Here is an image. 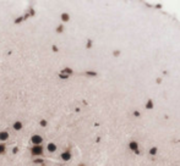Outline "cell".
<instances>
[{
  "mask_svg": "<svg viewBox=\"0 0 180 166\" xmlns=\"http://www.w3.org/2000/svg\"><path fill=\"white\" fill-rule=\"evenodd\" d=\"M31 153H32V155H42L43 154V148H42V145H34L31 149Z\"/></svg>",
  "mask_w": 180,
  "mask_h": 166,
  "instance_id": "1",
  "label": "cell"
},
{
  "mask_svg": "<svg viewBox=\"0 0 180 166\" xmlns=\"http://www.w3.org/2000/svg\"><path fill=\"white\" fill-rule=\"evenodd\" d=\"M21 128H22V123H21L20 121H17V122H15V123H14V129H16V131H20Z\"/></svg>",
  "mask_w": 180,
  "mask_h": 166,
  "instance_id": "4",
  "label": "cell"
},
{
  "mask_svg": "<svg viewBox=\"0 0 180 166\" xmlns=\"http://www.w3.org/2000/svg\"><path fill=\"white\" fill-rule=\"evenodd\" d=\"M4 153H5V145L0 144V154H4Z\"/></svg>",
  "mask_w": 180,
  "mask_h": 166,
  "instance_id": "7",
  "label": "cell"
},
{
  "mask_svg": "<svg viewBox=\"0 0 180 166\" xmlns=\"http://www.w3.org/2000/svg\"><path fill=\"white\" fill-rule=\"evenodd\" d=\"M55 149H57V147H55V144H54V143H50V144H48V150H49L50 153L55 151Z\"/></svg>",
  "mask_w": 180,
  "mask_h": 166,
  "instance_id": "5",
  "label": "cell"
},
{
  "mask_svg": "<svg viewBox=\"0 0 180 166\" xmlns=\"http://www.w3.org/2000/svg\"><path fill=\"white\" fill-rule=\"evenodd\" d=\"M40 125H42V126H43V127H46V126H47V121H40Z\"/></svg>",
  "mask_w": 180,
  "mask_h": 166,
  "instance_id": "8",
  "label": "cell"
},
{
  "mask_svg": "<svg viewBox=\"0 0 180 166\" xmlns=\"http://www.w3.org/2000/svg\"><path fill=\"white\" fill-rule=\"evenodd\" d=\"M8 138H9L8 132H0V140H6Z\"/></svg>",
  "mask_w": 180,
  "mask_h": 166,
  "instance_id": "3",
  "label": "cell"
},
{
  "mask_svg": "<svg viewBox=\"0 0 180 166\" xmlns=\"http://www.w3.org/2000/svg\"><path fill=\"white\" fill-rule=\"evenodd\" d=\"M70 156H71V155H70V153H69V151H65V153H63V154H61L63 160H69V159H70Z\"/></svg>",
  "mask_w": 180,
  "mask_h": 166,
  "instance_id": "6",
  "label": "cell"
},
{
  "mask_svg": "<svg viewBox=\"0 0 180 166\" xmlns=\"http://www.w3.org/2000/svg\"><path fill=\"white\" fill-rule=\"evenodd\" d=\"M31 142H32L34 145H40V143L43 142V138H42L40 136H38V134H34V136L31 138Z\"/></svg>",
  "mask_w": 180,
  "mask_h": 166,
  "instance_id": "2",
  "label": "cell"
}]
</instances>
